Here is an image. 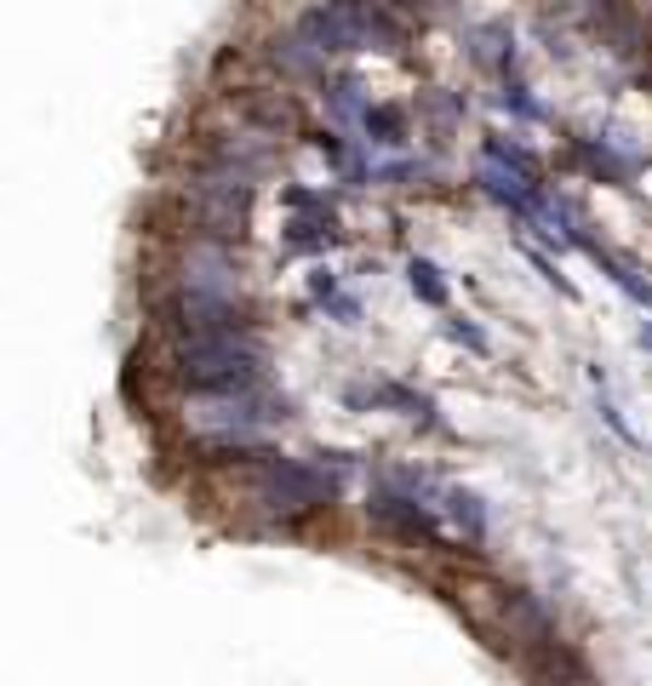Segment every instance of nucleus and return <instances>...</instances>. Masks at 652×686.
Masks as SVG:
<instances>
[{
	"mask_svg": "<svg viewBox=\"0 0 652 686\" xmlns=\"http://www.w3.org/2000/svg\"><path fill=\"white\" fill-rule=\"evenodd\" d=\"M407 275H412V292H418L423 303H435V310H441V303H446V281H441V269L418 258V264H412Z\"/></svg>",
	"mask_w": 652,
	"mask_h": 686,
	"instance_id": "423d86ee",
	"label": "nucleus"
},
{
	"mask_svg": "<svg viewBox=\"0 0 652 686\" xmlns=\"http://www.w3.org/2000/svg\"><path fill=\"white\" fill-rule=\"evenodd\" d=\"M453 606L492 652H510V658H521L526 647H538L544 635H556L533 595L504 590V583H492V578H458L453 583Z\"/></svg>",
	"mask_w": 652,
	"mask_h": 686,
	"instance_id": "f257e3e1",
	"label": "nucleus"
},
{
	"mask_svg": "<svg viewBox=\"0 0 652 686\" xmlns=\"http://www.w3.org/2000/svg\"><path fill=\"white\" fill-rule=\"evenodd\" d=\"M481 184H487V195L510 200V207H526V195H533V172L504 166V161H492V155H487V166H481Z\"/></svg>",
	"mask_w": 652,
	"mask_h": 686,
	"instance_id": "39448f33",
	"label": "nucleus"
},
{
	"mask_svg": "<svg viewBox=\"0 0 652 686\" xmlns=\"http://www.w3.org/2000/svg\"><path fill=\"white\" fill-rule=\"evenodd\" d=\"M258 367H264V349L246 333H207V338H184L172 349V372L195 395H241L258 384Z\"/></svg>",
	"mask_w": 652,
	"mask_h": 686,
	"instance_id": "f03ea898",
	"label": "nucleus"
},
{
	"mask_svg": "<svg viewBox=\"0 0 652 686\" xmlns=\"http://www.w3.org/2000/svg\"><path fill=\"white\" fill-rule=\"evenodd\" d=\"M446 503H453V515L469 526V538H481V526H487V521H481V510H475V498H469V492H453Z\"/></svg>",
	"mask_w": 652,
	"mask_h": 686,
	"instance_id": "0eeeda50",
	"label": "nucleus"
},
{
	"mask_svg": "<svg viewBox=\"0 0 652 686\" xmlns=\"http://www.w3.org/2000/svg\"><path fill=\"white\" fill-rule=\"evenodd\" d=\"M521 670L533 675V686H595L590 670L556 641V635H544L538 647H526V652H521Z\"/></svg>",
	"mask_w": 652,
	"mask_h": 686,
	"instance_id": "20e7f679",
	"label": "nucleus"
},
{
	"mask_svg": "<svg viewBox=\"0 0 652 686\" xmlns=\"http://www.w3.org/2000/svg\"><path fill=\"white\" fill-rule=\"evenodd\" d=\"M641 349H652V326H641Z\"/></svg>",
	"mask_w": 652,
	"mask_h": 686,
	"instance_id": "1a4fd4ad",
	"label": "nucleus"
},
{
	"mask_svg": "<svg viewBox=\"0 0 652 686\" xmlns=\"http://www.w3.org/2000/svg\"><path fill=\"white\" fill-rule=\"evenodd\" d=\"M333 109H338V115H356V109H361L356 81H338V86H333Z\"/></svg>",
	"mask_w": 652,
	"mask_h": 686,
	"instance_id": "6e6552de",
	"label": "nucleus"
},
{
	"mask_svg": "<svg viewBox=\"0 0 652 686\" xmlns=\"http://www.w3.org/2000/svg\"><path fill=\"white\" fill-rule=\"evenodd\" d=\"M275 418H287V406L258 400L253 389H241V395H200L195 406H184V423L195 429V435H218V441L253 435V429H264Z\"/></svg>",
	"mask_w": 652,
	"mask_h": 686,
	"instance_id": "7ed1b4c3",
	"label": "nucleus"
}]
</instances>
